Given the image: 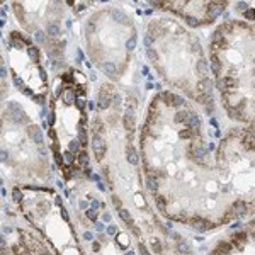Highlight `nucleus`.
Returning a JSON list of instances; mask_svg holds the SVG:
<instances>
[{
  "label": "nucleus",
  "mask_w": 255,
  "mask_h": 255,
  "mask_svg": "<svg viewBox=\"0 0 255 255\" xmlns=\"http://www.w3.org/2000/svg\"><path fill=\"white\" fill-rule=\"evenodd\" d=\"M92 150H94L95 158H97L99 162H100L102 158H104V155H106V141H104L99 135H95L94 138H92Z\"/></svg>",
  "instance_id": "obj_1"
},
{
  "label": "nucleus",
  "mask_w": 255,
  "mask_h": 255,
  "mask_svg": "<svg viewBox=\"0 0 255 255\" xmlns=\"http://www.w3.org/2000/svg\"><path fill=\"white\" fill-rule=\"evenodd\" d=\"M112 97L114 94L111 92V87H104L100 88V95H99V109H106V107L111 106V102H112Z\"/></svg>",
  "instance_id": "obj_2"
},
{
  "label": "nucleus",
  "mask_w": 255,
  "mask_h": 255,
  "mask_svg": "<svg viewBox=\"0 0 255 255\" xmlns=\"http://www.w3.org/2000/svg\"><path fill=\"white\" fill-rule=\"evenodd\" d=\"M123 124H124V128H126L128 131H133V129H135V112H133L131 107H129V109H126V112H124Z\"/></svg>",
  "instance_id": "obj_3"
},
{
  "label": "nucleus",
  "mask_w": 255,
  "mask_h": 255,
  "mask_svg": "<svg viewBox=\"0 0 255 255\" xmlns=\"http://www.w3.org/2000/svg\"><path fill=\"white\" fill-rule=\"evenodd\" d=\"M163 99L167 100V104L168 106H175V107H182L186 102H184V99L182 97H178V95H175V94H167V92H163Z\"/></svg>",
  "instance_id": "obj_4"
},
{
  "label": "nucleus",
  "mask_w": 255,
  "mask_h": 255,
  "mask_svg": "<svg viewBox=\"0 0 255 255\" xmlns=\"http://www.w3.org/2000/svg\"><path fill=\"white\" fill-rule=\"evenodd\" d=\"M245 241H247V233H245V231H238V233H235L233 238H231V243H233L237 248H243Z\"/></svg>",
  "instance_id": "obj_5"
},
{
  "label": "nucleus",
  "mask_w": 255,
  "mask_h": 255,
  "mask_svg": "<svg viewBox=\"0 0 255 255\" xmlns=\"http://www.w3.org/2000/svg\"><path fill=\"white\" fill-rule=\"evenodd\" d=\"M192 228L197 230V231H204V230H211L213 228V223L206 221V219H194L192 221Z\"/></svg>",
  "instance_id": "obj_6"
},
{
  "label": "nucleus",
  "mask_w": 255,
  "mask_h": 255,
  "mask_svg": "<svg viewBox=\"0 0 255 255\" xmlns=\"http://www.w3.org/2000/svg\"><path fill=\"white\" fill-rule=\"evenodd\" d=\"M187 128L194 129V131H199V126H201V119L197 117V114L194 112H189V119H187Z\"/></svg>",
  "instance_id": "obj_7"
},
{
  "label": "nucleus",
  "mask_w": 255,
  "mask_h": 255,
  "mask_svg": "<svg viewBox=\"0 0 255 255\" xmlns=\"http://www.w3.org/2000/svg\"><path fill=\"white\" fill-rule=\"evenodd\" d=\"M190 155H192V158L194 160H204L206 158V148H204L202 145H197V146H194L192 148V151H190Z\"/></svg>",
  "instance_id": "obj_8"
},
{
  "label": "nucleus",
  "mask_w": 255,
  "mask_h": 255,
  "mask_svg": "<svg viewBox=\"0 0 255 255\" xmlns=\"http://www.w3.org/2000/svg\"><path fill=\"white\" fill-rule=\"evenodd\" d=\"M145 184H146V187H148L150 190H153V192L158 189V178L155 177L153 174H146L145 175Z\"/></svg>",
  "instance_id": "obj_9"
},
{
  "label": "nucleus",
  "mask_w": 255,
  "mask_h": 255,
  "mask_svg": "<svg viewBox=\"0 0 255 255\" xmlns=\"http://www.w3.org/2000/svg\"><path fill=\"white\" fill-rule=\"evenodd\" d=\"M245 213H247V208H245V204L243 202H235L233 206H231V209H230V214L231 216H243Z\"/></svg>",
  "instance_id": "obj_10"
},
{
  "label": "nucleus",
  "mask_w": 255,
  "mask_h": 255,
  "mask_svg": "<svg viewBox=\"0 0 255 255\" xmlns=\"http://www.w3.org/2000/svg\"><path fill=\"white\" fill-rule=\"evenodd\" d=\"M29 135H31V138H33L34 143L43 145V133L39 131V128L37 126H29Z\"/></svg>",
  "instance_id": "obj_11"
},
{
  "label": "nucleus",
  "mask_w": 255,
  "mask_h": 255,
  "mask_svg": "<svg viewBox=\"0 0 255 255\" xmlns=\"http://www.w3.org/2000/svg\"><path fill=\"white\" fill-rule=\"evenodd\" d=\"M126 158H128V162H129V163H133V165H136L139 162L138 153H136V150L133 148V146H128V148H126Z\"/></svg>",
  "instance_id": "obj_12"
},
{
  "label": "nucleus",
  "mask_w": 255,
  "mask_h": 255,
  "mask_svg": "<svg viewBox=\"0 0 255 255\" xmlns=\"http://www.w3.org/2000/svg\"><path fill=\"white\" fill-rule=\"evenodd\" d=\"M102 70H104V73H106L107 76H112V78L116 76V72H117L116 65H114L112 61H106L104 65H102Z\"/></svg>",
  "instance_id": "obj_13"
},
{
  "label": "nucleus",
  "mask_w": 255,
  "mask_h": 255,
  "mask_svg": "<svg viewBox=\"0 0 255 255\" xmlns=\"http://www.w3.org/2000/svg\"><path fill=\"white\" fill-rule=\"evenodd\" d=\"M48 34H49L51 37H58L60 34H61V29H60V26L56 24V22H53V24H48Z\"/></svg>",
  "instance_id": "obj_14"
},
{
  "label": "nucleus",
  "mask_w": 255,
  "mask_h": 255,
  "mask_svg": "<svg viewBox=\"0 0 255 255\" xmlns=\"http://www.w3.org/2000/svg\"><path fill=\"white\" fill-rule=\"evenodd\" d=\"M117 211H119L121 219H123V221L126 223L128 226H133V219H131V214H129V211H128V209L121 208V209H117Z\"/></svg>",
  "instance_id": "obj_15"
},
{
  "label": "nucleus",
  "mask_w": 255,
  "mask_h": 255,
  "mask_svg": "<svg viewBox=\"0 0 255 255\" xmlns=\"http://www.w3.org/2000/svg\"><path fill=\"white\" fill-rule=\"evenodd\" d=\"M187 117H189V112L184 109H180L177 114H175V121L177 123H187Z\"/></svg>",
  "instance_id": "obj_16"
},
{
  "label": "nucleus",
  "mask_w": 255,
  "mask_h": 255,
  "mask_svg": "<svg viewBox=\"0 0 255 255\" xmlns=\"http://www.w3.org/2000/svg\"><path fill=\"white\" fill-rule=\"evenodd\" d=\"M157 209L162 213V214H165V211H167V206H165V197L163 196H158L157 197Z\"/></svg>",
  "instance_id": "obj_17"
},
{
  "label": "nucleus",
  "mask_w": 255,
  "mask_h": 255,
  "mask_svg": "<svg viewBox=\"0 0 255 255\" xmlns=\"http://www.w3.org/2000/svg\"><path fill=\"white\" fill-rule=\"evenodd\" d=\"M63 100H65V104H72V102L76 100V97L72 90H66L65 94H63Z\"/></svg>",
  "instance_id": "obj_18"
},
{
  "label": "nucleus",
  "mask_w": 255,
  "mask_h": 255,
  "mask_svg": "<svg viewBox=\"0 0 255 255\" xmlns=\"http://www.w3.org/2000/svg\"><path fill=\"white\" fill-rule=\"evenodd\" d=\"M80 146H82V143L78 141V139H73V141H70V151L72 153H80Z\"/></svg>",
  "instance_id": "obj_19"
},
{
  "label": "nucleus",
  "mask_w": 255,
  "mask_h": 255,
  "mask_svg": "<svg viewBox=\"0 0 255 255\" xmlns=\"http://www.w3.org/2000/svg\"><path fill=\"white\" fill-rule=\"evenodd\" d=\"M78 136H80V143H82V146H85V145H87V131H85V128H84V126L78 128Z\"/></svg>",
  "instance_id": "obj_20"
},
{
  "label": "nucleus",
  "mask_w": 255,
  "mask_h": 255,
  "mask_svg": "<svg viewBox=\"0 0 255 255\" xmlns=\"http://www.w3.org/2000/svg\"><path fill=\"white\" fill-rule=\"evenodd\" d=\"M76 160H78V163L80 165H87L88 163V155L85 151H80L78 153V157H76Z\"/></svg>",
  "instance_id": "obj_21"
},
{
  "label": "nucleus",
  "mask_w": 255,
  "mask_h": 255,
  "mask_svg": "<svg viewBox=\"0 0 255 255\" xmlns=\"http://www.w3.org/2000/svg\"><path fill=\"white\" fill-rule=\"evenodd\" d=\"M63 160H65L68 165H73V162H75V157H73V153L68 150V151L63 153Z\"/></svg>",
  "instance_id": "obj_22"
},
{
  "label": "nucleus",
  "mask_w": 255,
  "mask_h": 255,
  "mask_svg": "<svg viewBox=\"0 0 255 255\" xmlns=\"http://www.w3.org/2000/svg\"><path fill=\"white\" fill-rule=\"evenodd\" d=\"M221 41H223V33H221V29H218L214 34H213V46L218 44V43H221Z\"/></svg>",
  "instance_id": "obj_23"
},
{
  "label": "nucleus",
  "mask_w": 255,
  "mask_h": 255,
  "mask_svg": "<svg viewBox=\"0 0 255 255\" xmlns=\"http://www.w3.org/2000/svg\"><path fill=\"white\" fill-rule=\"evenodd\" d=\"M186 21H187V24H189L190 27H197V26L201 24V21H199V19H196V17H190V15H189V17H186Z\"/></svg>",
  "instance_id": "obj_24"
},
{
  "label": "nucleus",
  "mask_w": 255,
  "mask_h": 255,
  "mask_svg": "<svg viewBox=\"0 0 255 255\" xmlns=\"http://www.w3.org/2000/svg\"><path fill=\"white\" fill-rule=\"evenodd\" d=\"M85 214H87V218L88 219H92V221H97V209H87V213H85Z\"/></svg>",
  "instance_id": "obj_25"
},
{
  "label": "nucleus",
  "mask_w": 255,
  "mask_h": 255,
  "mask_svg": "<svg viewBox=\"0 0 255 255\" xmlns=\"http://www.w3.org/2000/svg\"><path fill=\"white\" fill-rule=\"evenodd\" d=\"M190 250V247L186 243V241H178V252H182V253H187Z\"/></svg>",
  "instance_id": "obj_26"
},
{
  "label": "nucleus",
  "mask_w": 255,
  "mask_h": 255,
  "mask_svg": "<svg viewBox=\"0 0 255 255\" xmlns=\"http://www.w3.org/2000/svg\"><path fill=\"white\" fill-rule=\"evenodd\" d=\"M150 243H151V247H153V250H155V253H160V252H162V245L158 243V240H155V238H153Z\"/></svg>",
  "instance_id": "obj_27"
},
{
  "label": "nucleus",
  "mask_w": 255,
  "mask_h": 255,
  "mask_svg": "<svg viewBox=\"0 0 255 255\" xmlns=\"http://www.w3.org/2000/svg\"><path fill=\"white\" fill-rule=\"evenodd\" d=\"M135 46H136L135 37H129V39L126 41V49H128V51H133V49H135Z\"/></svg>",
  "instance_id": "obj_28"
},
{
  "label": "nucleus",
  "mask_w": 255,
  "mask_h": 255,
  "mask_svg": "<svg viewBox=\"0 0 255 255\" xmlns=\"http://www.w3.org/2000/svg\"><path fill=\"white\" fill-rule=\"evenodd\" d=\"M12 199L17 201V202H19V201H22V192L19 189H14V190H12Z\"/></svg>",
  "instance_id": "obj_29"
},
{
  "label": "nucleus",
  "mask_w": 255,
  "mask_h": 255,
  "mask_svg": "<svg viewBox=\"0 0 255 255\" xmlns=\"http://www.w3.org/2000/svg\"><path fill=\"white\" fill-rule=\"evenodd\" d=\"M34 37H36L37 43H44V39H46V37H44V33H43V31H36V33H34Z\"/></svg>",
  "instance_id": "obj_30"
},
{
  "label": "nucleus",
  "mask_w": 255,
  "mask_h": 255,
  "mask_svg": "<svg viewBox=\"0 0 255 255\" xmlns=\"http://www.w3.org/2000/svg\"><path fill=\"white\" fill-rule=\"evenodd\" d=\"M12 82H14V85L19 88V90L24 92V85H22V82H21V78H19V76H14V78H12Z\"/></svg>",
  "instance_id": "obj_31"
},
{
  "label": "nucleus",
  "mask_w": 255,
  "mask_h": 255,
  "mask_svg": "<svg viewBox=\"0 0 255 255\" xmlns=\"http://www.w3.org/2000/svg\"><path fill=\"white\" fill-rule=\"evenodd\" d=\"M27 55H29L33 60H36V58H37V49H36V48H33V46H29V49H27Z\"/></svg>",
  "instance_id": "obj_32"
},
{
  "label": "nucleus",
  "mask_w": 255,
  "mask_h": 255,
  "mask_svg": "<svg viewBox=\"0 0 255 255\" xmlns=\"http://www.w3.org/2000/svg\"><path fill=\"white\" fill-rule=\"evenodd\" d=\"M75 104H76V107H78V109H84V107H85V100L82 97H76Z\"/></svg>",
  "instance_id": "obj_33"
},
{
  "label": "nucleus",
  "mask_w": 255,
  "mask_h": 255,
  "mask_svg": "<svg viewBox=\"0 0 255 255\" xmlns=\"http://www.w3.org/2000/svg\"><path fill=\"white\" fill-rule=\"evenodd\" d=\"M114 15H116V19H119V21H123V22H128V17L123 14V12H114Z\"/></svg>",
  "instance_id": "obj_34"
},
{
  "label": "nucleus",
  "mask_w": 255,
  "mask_h": 255,
  "mask_svg": "<svg viewBox=\"0 0 255 255\" xmlns=\"http://www.w3.org/2000/svg\"><path fill=\"white\" fill-rule=\"evenodd\" d=\"M107 233H109V235H116L117 233V226L109 225V226H107Z\"/></svg>",
  "instance_id": "obj_35"
},
{
  "label": "nucleus",
  "mask_w": 255,
  "mask_h": 255,
  "mask_svg": "<svg viewBox=\"0 0 255 255\" xmlns=\"http://www.w3.org/2000/svg\"><path fill=\"white\" fill-rule=\"evenodd\" d=\"M112 204L116 206L117 209H121V199H119L117 196H112Z\"/></svg>",
  "instance_id": "obj_36"
},
{
  "label": "nucleus",
  "mask_w": 255,
  "mask_h": 255,
  "mask_svg": "<svg viewBox=\"0 0 255 255\" xmlns=\"http://www.w3.org/2000/svg\"><path fill=\"white\" fill-rule=\"evenodd\" d=\"M245 17L247 19H255V12L252 10V9H248V10H245Z\"/></svg>",
  "instance_id": "obj_37"
},
{
  "label": "nucleus",
  "mask_w": 255,
  "mask_h": 255,
  "mask_svg": "<svg viewBox=\"0 0 255 255\" xmlns=\"http://www.w3.org/2000/svg\"><path fill=\"white\" fill-rule=\"evenodd\" d=\"M112 102H114V106H119V104H121V95L119 94H114Z\"/></svg>",
  "instance_id": "obj_38"
},
{
  "label": "nucleus",
  "mask_w": 255,
  "mask_h": 255,
  "mask_svg": "<svg viewBox=\"0 0 255 255\" xmlns=\"http://www.w3.org/2000/svg\"><path fill=\"white\" fill-rule=\"evenodd\" d=\"M139 252H141V255H150V252L148 250H146V247H145V245H143V243H139Z\"/></svg>",
  "instance_id": "obj_39"
},
{
  "label": "nucleus",
  "mask_w": 255,
  "mask_h": 255,
  "mask_svg": "<svg viewBox=\"0 0 255 255\" xmlns=\"http://www.w3.org/2000/svg\"><path fill=\"white\" fill-rule=\"evenodd\" d=\"M55 160H56V163H61L63 162V155H60L56 150H55Z\"/></svg>",
  "instance_id": "obj_40"
},
{
  "label": "nucleus",
  "mask_w": 255,
  "mask_h": 255,
  "mask_svg": "<svg viewBox=\"0 0 255 255\" xmlns=\"http://www.w3.org/2000/svg\"><path fill=\"white\" fill-rule=\"evenodd\" d=\"M146 55H148V56H150V60H157V55H155V51H153V49H151V48H150V49H148V51H146Z\"/></svg>",
  "instance_id": "obj_41"
},
{
  "label": "nucleus",
  "mask_w": 255,
  "mask_h": 255,
  "mask_svg": "<svg viewBox=\"0 0 255 255\" xmlns=\"http://www.w3.org/2000/svg\"><path fill=\"white\" fill-rule=\"evenodd\" d=\"M104 228H106V226H104V223L95 221V230H97V231H104Z\"/></svg>",
  "instance_id": "obj_42"
},
{
  "label": "nucleus",
  "mask_w": 255,
  "mask_h": 255,
  "mask_svg": "<svg viewBox=\"0 0 255 255\" xmlns=\"http://www.w3.org/2000/svg\"><path fill=\"white\" fill-rule=\"evenodd\" d=\"M92 209H99V208H100V202H99V201L97 199H92Z\"/></svg>",
  "instance_id": "obj_43"
},
{
  "label": "nucleus",
  "mask_w": 255,
  "mask_h": 255,
  "mask_svg": "<svg viewBox=\"0 0 255 255\" xmlns=\"http://www.w3.org/2000/svg\"><path fill=\"white\" fill-rule=\"evenodd\" d=\"M102 219H104V223H109V221H111V214L106 211L104 214H102Z\"/></svg>",
  "instance_id": "obj_44"
},
{
  "label": "nucleus",
  "mask_w": 255,
  "mask_h": 255,
  "mask_svg": "<svg viewBox=\"0 0 255 255\" xmlns=\"http://www.w3.org/2000/svg\"><path fill=\"white\" fill-rule=\"evenodd\" d=\"M48 124H55V114H53V112L48 116Z\"/></svg>",
  "instance_id": "obj_45"
},
{
  "label": "nucleus",
  "mask_w": 255,
  "mask_h": 255,
  "mask_svg": "<svg viewBox=\"0 0 255 255\" xmlns=\"http://www.w3.org/2000/svg\"><path fill=\"white\" fill-rule=\"evenodd\" d=\"M151 41H153V39H151L150 36H145V46L150 48V46H151Z\"/></svg>",
  "instance_id": "obj_46"
},
{
  "label": "nucleus",
  "mask_w": 255,
  "mask_h": 255,
  "mask_svg": "<svg viewBox=\"0 0 255 255\" xmlns=\"http://www.w3.org/2000/svg\"><path fill=\"white\" fill-rule=\"evenodd\" d=\"M61 216H63V219H65V221H68V211H66V209H63V211H61Z\"/></svg>",
  "instance_id": "obj_47"
},
{
  "label": "nucleus",
  "mask_w": 255,
  "mask_h": 255,
  "mask_svg": "<svg viewBox=\"0 0 255 255\" xmlns=\"http://www.w3.org/2000/svg\"><path fill=\"white\" fill-rule=\"evenodd\" d=\"M84 238H85V240H92V233H90V231H85Z\"/></svg>",
  "instance_id": "obj_48"
},
{
  "label": "nucleus",
  "mask_w": 255,
  "mask_h": 255,
  "mask_svg": "<svg viewBox=\"0 0 255 255\" xmlns=\"http://www.w3.org/2000/svg\"><path fill=\"white\" fill-rule=\"evenodd\" d=\"M90 178H92V180H95V182H100V177H99L97 174H92V177H90Z\"/></svg>",
  "instance_id": "obj_49"
},
{
  "label": "nucleus",
  "mask_w": 255,
  "mask_h": 255,
  "mask_svg": "<svg viewBox=\"0 0 255 255\" xmlns=\"http://www.w3.org/2000/svg\"><path fill=\"white\" fill-rule=\"evenodd\" d=\"M87 106H88V109H90V111H94V109H95V102H94V100H90V102L87 104Z\"/></svg>",
  "instance_id": "obj_50"
},
{
  "label": "nucleus",
  "mask_w": 255,
  "mask_h": 255,
  "mask_svg": "<svg viewBox=\"0 0 255 255\" xmlns=\"http://www.w3.org/2000/svg\"><path fill=\"white\" fill-rule=\"evenodd\" d=\"M76 58H78V61H82V60H84V53H82L80 49H78V53H76Z\"/></svg>",
  "instance_id": "obj_51"
},
{
  "label": "nucleus",
  "mask_w": 255,
  "mask_h": 255,
  "mask_svg": "<svg viewBox=\"0 0 255 255\" xmlns=\"http://www.w3.org/2000/svg\"><path fill=\"white\" fill-rule=\"evenodd\" d=\"M97 187H99V190H106V186L102 182H97Z\"/></svg>",
  "instance_id": "obj_52"
},
{
  "label": "nucleus",
  "mask_w": 255,
  "mask_h": 255,
  "mask_svg": "<svg viewBox=\"0 0 255 255\" xmlns=\"http://www.w3.org/2000/svg\"><path fill=\"white\" fill-rule=\"evenodd\" d=\"M248 7V4H245V2H243V4H238V9H247Z\"/></svg>",
  "instance_id": "obj_53"
},
{
  "label": "nucleus",
  "mask_w": 255,
  "mask_h": 255,
  "mask_svg": "<svg viewBox=\"0 0 255 255\" xmlns=\"http://www.w3.org/2000/svg\"><path fill=\"white\" fill-rule=\"evenodd\" d=\"M2 76H4V78L7 76V70H5V66H2Z\"/></svg>",
  "instance_id": "obj_54"
},
{
  "label": "nucleus",
  "mask_w": 255,
  "mask_h": 255,
  "mask_svg": "<svg viewBox=\"0 0 255 255\" xmlns=\"http://www.w3.org/2000/svg\"><path fill=\"white\" fill-rule=\"evenodd\" d=\"M80 208L82 209H87V202H85V201H84V202H80Z\"/></svg>",
  "instance_id": "obj_55"
},
{
  "label": "nucleus",
  "mask_w": 255,
  "mask_h": 255,
  "mask_svg": "<svg viewBox=\"0 0 255 255\" xmlns=\"http://www.w3.org/2000/svg\"><path fill=\"white\" fill-rule=\"evenodd\" d=\"M39 73H41V76H43V78H46V73H44V70H43V68L39 70Z\"/></svg>",
  "instance_id": "obj_56"
},
{
  "label": "nucleus",
  "mask_w": 255,
  "mask_h": 255,
  "mask_svg": "<svg viewBox=\"0 0 255 255\" xmlns=\"http://www.w3.org/2000/svg\"><path fill=\"white\" fill-rule=\"evenodd\" d=\"M211 124H213L214 128H218V123H216V119H211Z\"/></svg>",
  "instance_id": "obj_57"
},
{
  "label": "nucleus",
  "mask_w": 255,
  "mask_h": 255,
  "mask_svg": "<svg viewBox=\"0 0 255 255\" xmlns=\"http://www.w3.org/2000/svg\"><path fill=\"white\" fill-rule=\"evenodd\" d=\"M126 255H135V252H128V253Z\"/></svg>",
  "instance_id": "obj_58"
}]
</instances>
